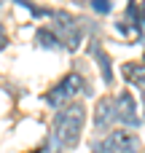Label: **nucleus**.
I'll return each mask as SVG.
<instances>
[{"label":"nucleus","instance_id":"f257e3e1","mask_svg":"<svg viewBox=\"0 0 145 153\" xmlns=\"http://www.w3.org/2000/svg\"><path fill=\"white\" fill-rule=\"evenodd\" d=\"M83 124H86V108L81 102H70L67 108H62L51 126V137L57 148H75L81 140Z\"/></svg>","mask_w":145,"mask_h":153},{"label":"nucleus","instance_id":"f03ea898","mask_svg":"<svg viewBox=\"0 0 145 153\" xmlns=\"http://www.w3.org/2000/svg\"><path fill=\"white\" fill-rule=\"evenodd\" d=\"M86 91V81H83V75L81 73H67L48 94H46V102L51 105V108H67L70 102H75V97L78 94H83Z\"/></svg>","mask_w":145,"mask_h":153},{"label":"nucleus","instance_id":"7ed1b4c3","mask_svg":"<svg viewBox=\"0 0 145 153\" xmlns=\"http://www.w3.org/2000/svg\"><path fill=\"white\" fill-rule=\"evenodd\" d=\"M54 32L59 35V40L65 43V48H78V43L83 40V32L75 22V16L65 13V11H57L54 13Z\"/></svg>","mask_w":145,"mask_h":153},{"label":"nucleus","instance_id":"20e7f679","mask_svg":"<svg viewBox=\"0 0 145 153\" xmlns=\"http://www.w3.org/2000/svg\"><path fill=\"white\" fill-rule=\"evenodd\" d=\"M102 151L105 153H143L140 151V140L132 132H124V129L110 132L105 137V143H102Z\"/></svg>","mask_w":145,"mask_h":153},{"label":"nucleus","instance_id":"39448f33","mask_svg":"<svg viewBox=\"0 0 145 153\" xmlns=\"http://www.w3.org/2000/svg\"><path fill=\"white\" fill-rule=\"evenodd\" d=\"M116 113H118V121L124 126H132V129L140 126V113H137V105H135L129 91H121L116 97Z\"/></svg>","mask_w":145,"mask_h":153},{"label":"nucleus","instance_id":"423d86ee","mask_svg":"<svg viewBox=\"0 0 145 153\" xmlns=\"http://www.w3.org/2000/svg\"><path fill=\"white\" fill-rule=\"evenodd\" d=\"M118 121V113H116V100L110 97H102L97 102V110H94V124L97 129H110V124Z\"/></svg>","mask_w":145,"mask_h":153},{"label":"nucleus","instance_id":"0eeeda50","mask_svg":"<svg viewBox=\"0 0 145 153\" xmlns=\"http://www.w3.org/2000/svg\"><path fill=\"white\" fill-rule=\"evenodd\" d=\"M121 70H124V78H126L129 83H135L137 89L145 91V62L143 65H140V62H126Z\"/></svg>","mask_w":145,"mask_h":153},{"label":"nucleus","instance_id":"6e6552de","mask_svg":"<svg viewBox=\"0 0 145 153\" xmlns=\"http://www.w3.org/2000/svg\"><path fill=\"white\" fill-rule=\"evenodd\" d=\"M35 46H40V48H48V51H54V48H62L65 43L59 40V35H57V32H51V30L40 27V30L35 32Z\"/></svg>","mask_w":145,"mask_h":153},{"label":"nucleus","instance_id":"1a4fd4ad","mask_svg":"<svg viewBox=\"0 0 145 153\" xmlns=\"http://www.w3.org/2000/svg\"><path fill=\"white\" fill-rule=\"evenodd\" d=\"M97 46H100V43H94V46H91V54H94V59L102 65V78H105V83H110V81H113V73H110V59H108V54H105L102 48H97Z\"/></svg>","mask_w":145,"mask_h":153},{"label":"nucleus","instance_id":"9d476101","mask_svg":"<svg viewBox=\"0 0 145 153\" xmlns=\"http://www.w3.org/2000/svg\"><path fill=\"white\" fill-rule=\"evenodd\" d=\"M91 5H94V11H100V13H110V0H91Z\"/></svg>","mask_w":145,"mask_h":153},{"label":"nucleus","instance_id":"9b49d317","mask_svg":"<svg viewBox=\"0 0 145 153\" xmlns=\"http://www.w3.org/2000/svg\"><path fill=\"white\" fill-rule=\"evenodd\" d=\"M16 3H19V5H24V8H30V11L35 13V16H46V13H48V11H43V8H38V5H32L30 0H16Z\"/></svg>","mask_w":145,"mask_h":153},{"label":"nucleus","instance_id":"f8f14e48","mask_svg":"<svg viewBox=\"0 0 145 153\" xmlns=\"http://www.w3.org/2000/svg\"><path fill=\"white\" fill-rule=\"evenodd\" d=\"M5 43H8V35H5V27L0 24V51L5 48Z\"/></svg>","mask_w":145,"mask_h":153},{"label":"nucleus","instance_id":"ddd939ff","mask_svg":"<svg viewBox=\"0 0 145 153\" xmlns=\"http://www.w3.org/2000/svg\"><path fill=\"white\" fill-rule=\"evenodd\" d=\"M91 153H105V151H102V145H97V148H94Z\"/></svg>","mask_w":145,"mask_h":153},{"label":"nucleus","instance_id":"4468645a","mask_svg":"<svg viewBox=\"0 0 145 153\" xmlns=\"http://www.w3.org/2000/svg\"><path fill=\"white\" fill-rule=\"evenodd\" d=\"M143 62H145V43H143Z\"/></svg>","mask_w":145,"mask_h":153}]
</instances>
